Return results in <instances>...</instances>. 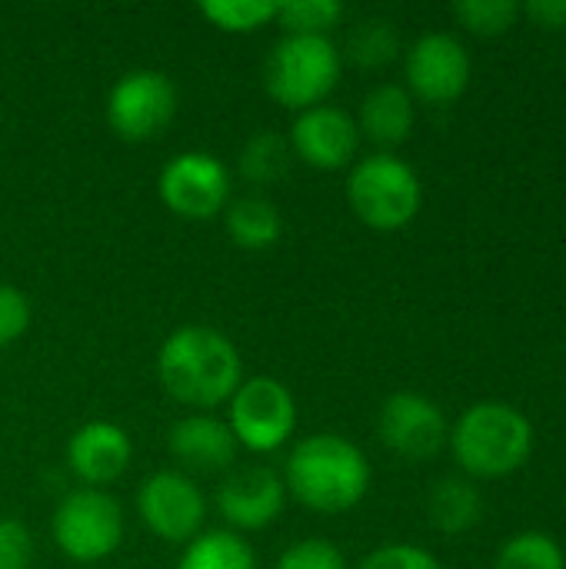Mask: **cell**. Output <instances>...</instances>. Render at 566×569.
Here are the masks:
<instances>
[{
  "instance_id": "ba28073f",
  "label": "cell",
  "mask_w": 566,
  "mask_h": 569,
  "mask_svg": "<svg viewBox=\"0 0 566 569\" xmlns=\"http://www.w3.org/2000/svg\"><path fill=\"white\" fill-rule=\"evenodd\" d=\"M177 113V87L163 70H130L107 97V120L117 137L130 143H147L170 127Z\"/></svg>"
},
{
  "instance_id": "e0dca14e",
  "label": "cell",
  "mask_w": 566,
  "mask_h": 569,
  "mask_svg": "<svg viewBox=\"0 0 566 569\" xmlns=\"http://www.w3.org/2000/svg\"><path fill=\"white\" fill-rule=\"evenodd\" d=\"M374 143L397 147L410 137L414 130V100L404 87L397 83H380L374 87L364 103H360V127Z\"/></svg>"
},
{
  "instance_id": "d4e9b609",
  "label": "cell",
  "mask_w": 566,
  "mask_h": 569,
  "mask_svg": "<svg viewBox=\"0 0 566 569\" xmlns=\"http://www.w3.org/2000/svg\"><path fill=\"white\" fill-rule=\"evenodd\" d=\"M497 569H564V553L550 537L524 533L504 547Z\"/></svg>"
},
{
  "instance_id": "6da1fadb",
  "label": "cell",
  "mask_w": 566,
  "mask_h": 569,
  "mask_svg": "<svg viewBox=\"0 0 566 569\" xmlns=\"http://www.w3.org/2000/svg\"><path fill=\"white\" fill-rule=\"evenodd\" d=\"M157 380L183 407L214 410L244 383V360L230 337L214 327H180L157 353Z\"/></svg>"
},
{
  "instance_id": "8992f818",
  "label": "cell",
  "mask_w": 566,
  "mask_h": 569,
  "mask_svg": "<svg viewBox=\"0 0 566 569\" xmlns=\"http://www.w3.org/2000/svg\"><path fill=\"white\" fill-rule=\"evenodd\" d=\"M57 550L73 563H100L123 540V510L107 490L80 487L67 493L50 520Z\"/></svg>"
},
{
  "instance_id": "9c48e42d",
  "label": "cell",
  "mask_w": 566,
  "mask_h": 569,
  "mask_svg": "<svg viewBox=\"0 0 566 569\" xmlns=\"http://www.w3.org/2000/svg\"><path fill=\"white\" fill-rule=\"evenodd\" d=\"M160 200L183 220H210L227 207L230 173L207 150H183L170 157L157 180Z\"/></svg>"
},
{
  "instance_id": "44dd1931",
  "label": "cell",
  "mask_w": 566,
  "mask_h": 569,
  "mask_svg": "<svg viewBox=\"0 0 566 569\" xmlns=\"http://www.w3.org/2000/svg\"><path fill=\"white\" fill-rule=\"evenodd\" d=\"M427 507H430L434 527L450 533V537L467 533L480 520V493L467 480H457V477L440 480L430 490V503Z\"/></svg>"
},
{
  "instance_id": "4fadbf2b",
  "label": "cell",
  "mask_w": 566,
  "mask_h": 569,
  "mask_svg": "<svg viewBox=\"0 0 566 569\" xmlns=\"http://www.w3.org/2000/svg\"><path fill=\"white\" fill-rule=\"evenodd\" d=\"M410 90L430 103H447L464 93L470 80V57L450 33H424L407 53Z\"/></svg>"
},
{
  "instance_id": "5b68a950",
  "label": "cell",
  "mask_w": 566,
  "mask_h": 569,
  "mask_svg": "<svg viewBox=\"0 0 566 569\" xmlns=\"http://www.w3.org/2000/svg\"><path fill=\"white\" fill-rule=\"evenodd\" d=\"M347 200L367 227L397 230L420 210V180L404 160L374 153L350 170Z\"/></svg>"
},
{
  "instance_id": "3957f363",
  "label": "cell",
  "mask_w": 566,
  "mask_h": 569,
  "mask_svg": "<svg viewBox=\"0 0 566 569\" xmlns=\"http://www.w3.org/2000/svg\"><path fill=\"white\" fill-rule=\"evenodd\" d=\"M340 80V50L330 37H284L264 63L267 93L290 110L320 107Z\"/></svg>"
},
{
  "instance_id": "52a82bcc",
  "label": "cell",
  "mask_w": 566,
  "mask_h": 569,
  "mask_svg": "<svg viewBox=\"0 0 566 569\" xmlns=\"http://www.w3.org/2000/svg\"><path fill=\"white\" fill-rule=\"evenodd\" d=\"M230 433L254 453L280 450L297 427V400L274 377H250L230 397Z\"/></svg>"
},
{
  "instance_id": "603a6c76",
  "label": "cell",
  "mask_w": 566,
  "mask_h": 569,
  "mask_svg": "<svg viewBox=\"0 0 566 569\" xmlns=\"http://www.w3.org/2000/svg\"><path fill=\"white\" fill-rule=\"evenodd\" d=\"M200 13L227 33H250L260 30L277 17V3L270 0H203Z\"/></svg>"
},
{
  "instance_id": "cb8c5ba5",
  "label": "cell",
  "mask_w": 566,
  "mask_h": 569,
  "mask_svg": "<svg viewBox=\"0 0 566 569\" xmlns=\"http://www.w3.org/2000/svg\"><path fill=\"white\" fill-rule=\"evenodd\" d=\"M400 40H397V30L387 23V20H364L350 40H347V53L360 63V67H384L394 60Z\"/></svg>"
},
{
  "instance_id": "7c38bea8",
  "label": "cell",
  "mask_w": 566,
  "mask_h": 569,
  "mask_svg": "<svg viewBox=\"0 0 566 569\" xmlns=\"http://www.w3.org/2000/svg\"><path fill=\"white\" fill-rule=\"evenodd\" d=\"M357 120L340 107H310L290 127V150L314 170H340L357 153Z\"/></svg>"
},
{
  "instance_id": "9a60e30c",
  "label": "cell",
  "mask_w": 566,
  "mask_h": 569,
  "mask_svg": "<svg viewBox=\"0 0 566 569\" xmlns=\"http://www.w3.org/2000/svg\"><path fill=\"white\" fill-rule=\"evenodd\" d=\"M130 457L133 443L127 430L110 420L83 423L67 443V467L90 490H103L107 483L120 480L130 467Z\"/></svg>"
},
{
  "instance_id": "484cf974",
  "label": "cell",
  "mask_w": 566,
  "mask_h": 569,
  "mask_svg": "<svg viewBox=\"0 0 566 569\" xmlns=\"http://www.w3.org/2000/svg\"><path fill=\"white\" fill-rule=\"evenodd\" d=\"M517 10L520 7L510 3V0H460L454 7L460 23L477 30V33H504L514 23Z\"/></svg>"
},
{
  "instance_id": "ac0fdd59",
  "label": "cell",
  "mask_w": 566,
  "mask_h": 569,
  "mask_svg": "<svg viewBox=\"0 0 566 569\" xmlns=\"http://www.w3.org/2000/svg\"><path fill=\"white\" fill-rule=\"evenodd\" d=\"M227 233L244 250H270L284 233V220L267 197H240L227 207Z\"/></svg>"
},
{
  "instance_id": "2e32d148",
  "label": "cell",
  "mask_w": 566,
  "mask_h": 569,
  "mask_svg": "<svg viewBox=\"0 0 566 569\" xmlns=\"http://www.w3.org/2000/svg\"><path fill=\"white\" fill-rule=\"evenodd\" d=\"M170 453L190 473H220L237 460V440L217 417H183L170 430Z\"/></svg>"
},
{
  "instance_id": "5bb4252c",
  "label": "cell",
  "mask_w": 566,
  "mask_h": 569,
  "mask_svg": "<svg viewBox=\"0 0 566 569\" xmlns=\"http://www.w3.org/2000/svg\"><path fill=\"white\" fill-rule=\"evenodd\" d=\"M287 503V487L270 467H244L217 487V510L234 530L270 527Z\"/></svg>"
},
{
  "instance_id": "277c9868",
  "label": "cell",
  "mask_w": 566,
  "mask_h": 569,
  "mask_svg": "<svg viewBox=\"0 0 566 569\" xmlns=\"http://www.w3.org/2000/svg\"><path fill=\"white\" fill-rule=\"evenodd\" d=\"M530 440L524 413L500 403H480L460 417L454 430V453L474 477H504L530 457Z\"/></svg>"
},
{
  "instance_id": "30bf717a",
  "label": "cell",
  "mask_w": 566,
  "mask_h": 569,
  "mask_svg": "<svg viewBox=\"0 0 566 569\" xmlns=\"http://www.w3.org/2000/svg\"><path fill=\"white\" fill-rule=\"evenodd\" d=\"M137 513L153 537L167 543H190L203 530L207 500L187 473L157 470L137 490Z\"/></svg>"
},
{
  "instance_id": "4316f807",
  "label": "cell",
  "mask_w": 566,
  "mask_h": 569,
  "mask_svg": "<svg viewBox=\"0 0 566 569\" xmlns=\"http://www.w3.org/2000/svg\"><path fill=\"white\" fill-rule=\"evenodd\" d=\"M277 569H347L344 553L330 543V540H297L290 543L280 560Z\"/></svg>"
},
{
  "instance_id": "d6986e66",
  "label": "cell",
  "mask_w": 566,
  "mask_h": 569,
  "mask_svg": "<svg viewBox=\"0 0 566 569\" xmlns=\"http://www.w3.org/2000/svg\"><path fill=\"white\" fill-rule=\"evenodd\" d=\"M294 163V150H290V140H284L280 133L274 130H260L254 133L244 147H240V177L254 187H270V183H280L287 177Z\"/></svg>"
},
{
  "instance_id": "4dcf8cb0",
  "label": "cell",
  "mask_w": 566,
  "mask_h": 569,
  "mask_svg": "<svg viewBox=\"0 0 566 569\" xmlns=\"http://www.w3.org/2000/svg\"><path fill=\"white\" fill-rule=\"evenodd\" d=\"M527 13L544 27H566V0H534L527 3Z\"/></svg>"
},
{
  "instance_id": "8fae6325",
  "label": "cell",
  "mask_w": 566,
  "mask_h": 569,
  "mask_svg": "<svg viewBox=\"0 0 566 569\" xmlns=\"http://www.w3.org/2000/svg\"><path fill=\"white\" fill-rule=\"evenodd\" d=\"M377 427H380V440L407 460H430L447 437V420L440 407L424 393H407V390L394 393L380 407Z\"/></svg>"
},
{
  "instance_id": "7402d4cb",
  "label": "cell",
  "mask_w": 566,
  "mask_h": 569,
  "mask_svg": "<svg viewBox=\"0 0 566 569\" xmlns=\"http://www.w3.org/2000/svg\"><path fill=\"white\" fill-rule=\"evenodd\" d=\"M340 17H344L340 0H287L277 3L274 20H280L287 37H327V30L337 27Z\"/></svg>"
},
{
  "instance_id": "83f0119b",
  "label": "cell",
  "mask_w": 566,
  "mask_h": 569,
  "mask_svg": "<svg viewBox=\"0 0 566 569\" xmlns=\"http://www.w3.org/2000/svg\"><path fill=\"white\" fill-rule=\"evenodd\" d=\"M30 327V300L13 283H0V350L17 343Z\"/></svg>"
},
{
  "instance_id": "f546056e",
  "label": "cell",
  "mask_w": 566,
  "mask_h": 569,
  "mask_svg": "<svg viewBox=\"0 0 566 569\" xmlns=\"http://www.w3.org/2000/svg\"><path fill=\"white\" fill-rule=\"evenodd\" d=\"M360 569H440V563L420 550V547H407V543H394V547H380L374 550Z\"/></svg>"
},
{
  "instance_id": "7a4b0ae2",
  "label": "cell",
  "mask_w": 566,
  "mask_h": 569,
  "mask_svg": "<svg viewBox=\"0 0 566 569\" xmlns=\"http://www.w3.org/2000/svg\"><path fill=\"white\" fill-rule=\"evenodd\" d=\"M284 487L314 513H347L370 490V463L357 443L334 433H314L290 450Z\"/></svg>"
},
{
  "instance_id": "ffe728a7",
  "label": "cell",
  "mask_w": 566,
  "mask_h": 569,
  "mask_svg": "<svg viewBox=\"0 0 566 569\" xmlns=\"http://www.w3.org/2000/svg\"><path fill=\"white\" fill-rule=\"evenodd\" d=\"M177 569H257V557L240 533L210 530L187 543Z\"/></svg>"
},
{
  "instance_id": "f1b7e54d",
  "label": "cell",
  "mask_w": 566,
  "mask_h": 569,
  "mask_svg": "<svg viewBox=\"0 0 566 569\" xmlns=\"http://www.w3.org/2000/svg\"><path fill=\"white\" fill-rule=\"evenodd\" d=\"M30 567H33V537H30V530L13 517H0V569Z\"/></svg>"
}]
</instances>
